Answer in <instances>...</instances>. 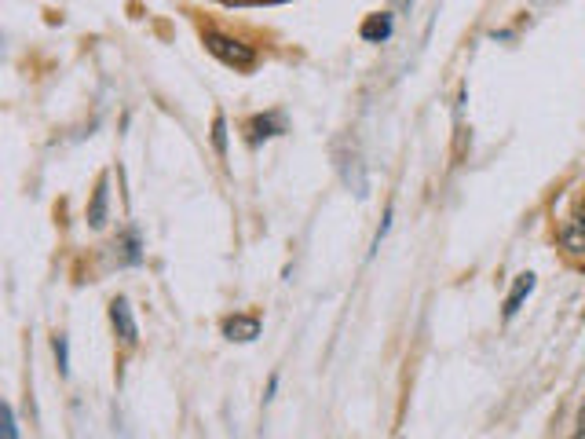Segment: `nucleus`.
<instances>
[{"mask_svg":"<svg viewBox=\"0 0 585 439\" xmlns=\"http://www.w3.org/2000/svg\"><path fill=\"white\" fill-rule=\"evenodd\" d=\"M289 129L286 114H278V110H271V114H256L253 121H249V143H267L275 140V136H282V132Z\"/></svg>","mask_w":585,"mask_h":439,"instance_id":"nucleus-2","label":"nucleus"},{"mask_svg":"<svg viewBox=\"0 0 585 439\" xmlns=\"http://www.w3.org/2000/svg\"><path fill=\"white\" fill-rule=\"evenodd\" d=\"M114 249H121V264H139L143 260V253H139V235L136 231H128L121 242H117Z\"/></svg>","mask_w":585,"mask_h":439,"instance_id":"nucleus-9","label":"nucleus"},{"mask_svg":"<svg viewBox=\"0 0 585 439\" xmlns=\"http://www.w3.org/2000/svg\"><path fill=\"white\" fill-rule=\"evenodd\" d=\"M534 275L531 271H527V275H520V279H516V286H512V293H509V300H505V319H516V315H520V308H523V300L531 297L534 293Z\"/></svg>","mask_w":585,"mask_h":439,"instance_id":"nucleus-6","label":"nucleus"},{"mask_svg":"<svg viewBox=\"0 0 585 439\" xmlns=\"http://www.w3.org/2000/svg\"><path fill=\"white\" fill-rule=\"evenodd\" d=\"M224 337L238 344L256 341L260 337V315H231V319H224Z\"/></svg>","mask_w":585,"mask_h":439,"instance_id":"nucleus-4","label":"nucleus"},{"mask_svg":"<svg viewBox=\"0 0 585 439\" xmlns=\"http://www.w3.org/2000/svg\"><path fill=\"white\" fill-rule=\"evenodd\" d=\"M205 48H209L220 63L234 66V70H249V66L256 63V52L249 44H242L238 37H227V33H220V30L205 33Z\"/></svg>","mask_w":585,"mask_h":439,"instance_id":"nucleus-1","label":"nucleus"},{"mask_svg":"<svg viewBox=\"0 0 585 439\" xmlns=\"http://www.w3.org/2000/svg\"><path fill=\"white\" fill-rule=\"evenodd\" d=\"M213 147L220 158H227V118L224 114H216L213 118Z\"/></svg>","mask_w":585,"mask_h":439,"instance_id":"nucleus-11","label":"nucleus"},{"mask_svg":"<svg viewBox=\"0 0 585 439\" xmlns=\"http://www.w3.org/2000/svg\"><path fill=\"white\" fill-rule=\"evenodd\" d=\"M582 439H585V436H582Z\"/></svg>","mask_w":585,"mask_h":439,"instance_id":"nucleus-14","label":"nucleus"},{"mask_svg":"<svg viewBox=\"0 0 585 439\" xmlns=\"http://www.w3.org/2000/svg\"><path fill=\"white\" fill-rule=\"evenodd\" d=\"M0 432H4V439H19V425H15V410L4 407V425H0Z\"/></svg>","mask_w":585,"mask_h":439,"instance_id":"nucleus-12","label":"nucleus"},{"mask_svg":"<svg viewBox=\"0 0 585 439\" xmlns=\"http://www.w3.org/2000/svg\"><path fill=\"white\" fill-rule=\"evenodd\" d=\"M392 37V15H373L362 26V41H388Z\"/></svg>","mask_w":585,"mask_h":439,"instance_id":"nucleus-7","label":"nucleus"},{"mask_svg":"<svg viewBox=\"0 0 585 439\" xmlns=\"http://www.w3.org/2000/svg\"><path fill=\"white\" fill-rule=\"evenodd\" d=\"M564 246L571 249V253H585V205H582V213L575 216V224L564 231Z\"/></svg>","mask_w":585,"mask_h":439,"instance_id":"nucleus-8","label":"nucleus"},{"mask_svg":"<svg viewBox=\"0 0 585 439\" xmlns=\"http://www.w3.org/2000/svg\"><path fill=\"white\" fill-rule=\"evenodd\" d=\"M110 322H114L117 337H121L125 344H136L139 341L136 319H132V308H128L125 297H114V300H110Z\"/></svg>","mask_w":585,"mask_h":439,"instance_id":"nucleus-3","label":"nucleus"},{"mask_svg":"<svg viewBox=\"0 0 585 439\" xmlns=\"http://www.w3.org/2000/svg\"><path fill=\"white\" fill-rule=\"evenodd\" d=\"M52 348H55V363H59V374L66 377V374H70V344H66L63 333H55Z\"/></svg>","mask_w":585,"mask_h":439,"instance_id":"nucleus-10","label":"nucleus"},{"mask_svg":"<svg viewBox=\"0 0 585 439\" xmlns=\"http://www.w3.org/2000/svg\"><path fill=\"white\" fill-rule=\"evenodd\" d=\"M107 202H110V180L103 176V180L96 183V194H92V205H88V227H103L107 224Z\"/></svg>","mask_w":585,"mask_h":439,"instance_id":"nucleus-5","label":"nucleus"},{"mask_svg":"<svg viewBox=\"0 0 585 439\" xmlns=\"http://www.w3.org/2000/svg\"><path fill=\"white\" fill-rule=\"evenodd\" d=\"M275 392H278V377H271V381H267V396H264V403H271V399H275Z\"/></svg>","mask_w":585,"mask_h":439,"instance_id":"nucleus-13","label":"nucleus"}]
</instances>
